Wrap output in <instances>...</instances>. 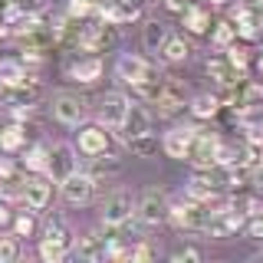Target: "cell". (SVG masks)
I'll use <instances>...</instances> for the list:
<instances>
[{
	"label": "cell",
	"instance_id": "obj_1",
	"mask_svg": "<svg viewBox=\"0 0 263 263\" xmlns=\"http://www.w3.org/2000/svg\"><path fill=\"white\" fill-rule=\"evenodd\" d=\"M208 214H211V204L197 201V197H191V194H184V197H178V201L168 204V220L178 230H201V234H204Z\"/></svg>",
	"mask_w": 263,
	"mask_h": 263
},
{
	"label": "cell",
	"instance_id": "obj_2",
	"mask_svg": "<svg viewBox=\"0 0 263 263\" xmlns=\"http://www.w3.org/2000/svg\"><path fill=\"white\" fill-rule=\"evenodd\" d=\"M96 16H99V13H96ZM115 43H119V23L105 20V16L82 23L79 49H86V53H105V49H112Z\"/></svg>",
	"mask_w": 263,
	"mask_h": 263
},
{
	"label": "cell",
	"instance_id": "obj_3",
	"mask_svg": "<svg viewBox=\"0 0 263 263\" xmlns=\"http://www.w3.org/2000/svg\"><path fill=\"white\" fill-rule=\"evenodd\" d=\"M49 109H53V119L60 125H79L89 112V102L79 92H72V89H60V92H53V99H49Z\"/></svg>",
	"mask_w": 263,
	"mask_h": 263
},
{
	"label": "cell",
	"instance_id": "obj_4",
	"mask_svg": "<svg viewBox=\"0 0 263 263\" xmlns=\"http://www.w3.org/2000/svg\"><path fill=\"white\" fill-rule=\"evenodd\" d=\"M168 204H171V197L164 194L161 187H145V191L135 197V217L148 227L164 224V220H168Z\"/></svg>",
	"mask_w": 263,
	"mask_h": 263
},
{
	"label": "cell",
	"instance_id": "obj_5",
	"mask_svg": "<svg viewBox=\"0 0 263 263\" xmlns=\"http://www.w3.org/2000/svg\"><path fill=\"white\" fill-rule=\"evenodd\" d=\"M135 214V194L128 187H115L112 194H105L102 201V224H112V227H125Z\"/></svg>",
	"mask_w": 263,
	"mask_h": 263
},
{
	"label": "cell",
	"instance_id": "obj_6",
	"mask_svg": "<svg viewBox=\"0 0 263 263\" xmlns=\"http://www.w3.org/2000/svg\"><path fill=\"white\" fill-rule=\"evenodd\" d=\"M217 152H220V138L208 128H194V138L187 145L184 158L194 164V168H214L217 164Z\"/></svg>",
	"mask_w": 263,
	"mask_h": 263
},
{
	"label": "cell",
	"instance_id": "obj_7",
	"mask_svg": "<svg viewBox=\"0 0 263 263\" xmlns=\"http://www.w3.org/2000/svg\"><path fill=\"white\" fill-rule=\"evenodd\" d=\"M237 230H243V214H237L230 204L211 208L208 224H204V234H208V237H217V240H224V237H234Z\"/></svg>",
	"mask_w": 263,
	"mask_h": 263
},
{
	"label": "cell",
	"instance_id": "obj_8",
	"mask_svg": "<svg viewBox=\"0 0 263 263\" xmlns=\"http://www.w3.org/2000/svg\"><path fill=\"white\" fill-rule=\"evenodd\" d=\"M60 194H63V201L66 204H89L92 201V194H96V178L89 175V171H72V175H66L60 181Z\"/></svg>",
	"mask_w": 263,
	"mask_h": 263
},
{
	"label": "cell",
	"instance_id": "obj_9",
	"mask_svg": "<svg viewBox=\"0 0 263 263\" xmlns=\"http://www.w3.org/2000/svg\"><path fill=\"white\" fill-rule=\"evenodd\" d=\"M20 201H27V208L33 214L46 211L49 201H53V178L43 175V171H33V175H27V184H23V197Z\"/></svg>",
	"mask_w": 263,
	"mask_h": 263
},
{
	"label": "cell",
	"instance_id": "obj_10",
	"mask_svg": "<svg viewBox=\"0 0 263 263\" xmlns=\"http://www.w3.org/2000/svg\"><path fill=\"white\" fill-rule=\"evenodd\" d=\"M112 148V135L102 122H92V125H82L76 135V152L86 155V158H96V155H105Z\"/></svg>",
	"mask_w": 263,
	"mask_h": 263
},
{
	"label": "cell",
	"instance_id": "obj_11",
	"mask_svg": "<svg viewBox=\"0 0 263 263\" xmlns=\"http://www.w3.org/2000/svg\"><path fill=\"white\" fill-rule=\"evenodd\" d=\"M155 105H158V115H161V119H171V115H178V112L187 105V86H184L181 79L164 76L161 89H158V99H155Z\"/></svg>",
	"mask_w": 263,
	"mask_h": 263
},
{
	"label": "cell",
	"instance_id": "obj_12",
	"mask_svg": "<svg viewBox=\"0 0 263 263\" xmlns=\"http://www.w3.org/2000/svg\"><path fill=\"white\" fill-rule=\"evenodd\" d=\"M79 168V158H76V145H49V155H46V175L53 178V184H60L66 175Z\"/></svg>",
	"mask_w": 263,
	"mask_h": 263
},
{
	"label": "cell",
	"instance_id": "obj_13",
	"mask_svg": "<svg viewBox=\"0 0 263 263\" xmlns=\"http://www.w3.org/2000/svg\"><path fill=\"white\" fill-rule=\"evenodd\" d=\"M23 184H27V168L13 158H0V197L4 201L23 197Z\"/></svg>",
	"mask_w": 263,
	"mask_h": 263
},
{
	"label": "cell",
	"instance_id": "obj_14",
	"mask_svg": "<svg viewBox=\"0 0 263 263\" xmlns=\"http://www.w3.org/2000/svg\"><path fill=\"white\" fill-rule=\"evenodd\" d=\"M128 105H132V99L115 89V92H105L102 99H99V112L96 115H99V122H102L109 132H115V128L122 125V119H125Z\"/></svg>",
	"mask_w": 263,
	"mask_h": 263
},
{
	"label": "cell",
	"instance_id": "obj_15",
	"mask_svg": "<svg viewBox=\"0 0 263 263\" xmlns=\"http://www.w3.org/2000/svg\"><path fill=\"white\" fill-rule=\"evenodd\" d=\"M115 132H119L122 142H132V138H138V135H148V132H152V112H148L142 102H132L125 119H122V125Z\"/></svg>",
	"mask_w": 263,
	"mask_h": 263
},
{
	"label": "cell",
	"instance_id": "obj_16",
	"mask_svg": "<svg viewBox=\"0 0 263 263\" xmlns=\"http://www.w3.org/2000/svg\"><path fill=\"white\" fill-rule=\"evenodd\" d=\"M152 69H155V63H148L145 56H132V53H125V56H119V63H115V79H119L122 86H132V89H135Z\"/></svg>",
	"mask_w": 263,
	"mask_h": 263
},
{
	"label": "cell",
	"instance_id": "obj_17",
	"mask_svg": "<svg viewBox=\"0 0 263 263\" xmlns=\"http://www.w3.org/2000/svg\"><path fill=\"white\" fill-rule=\"evenodd\" d=\"M102 72H105V66H102V60H99L96 53L79 56V60H72L69 66H66V76L82 82V86H92V82H99V79H102Z\"/></svg>",
	"mask_w": 263,
	"mask_h": 263
},
{
	"label": "cell",
	"instance_id": "obj_18",
	"mask_svg": "<svg viewBox=\"0 0 263 263\" xmlns=\"http://www.w3.org/2000/svg\"><path fill=\"white\" fill-rule=\"evenodd\" d=\"M191 138H194V125H178V128H171L168 135L161 138L164 155H171V158H184V155H187V145H191Z\"/></svg>",
	"mask_w": 263,
	"mask_h": 263
},
{
	"label": "cell",
	"instance_id": "obj_19",
	"mask_svg": "<svg viewBox=\"0 0 263 263\" xmlns=\"http://www.w3.org/2000/svg\"><path fill=\"white\" fill-rule=\"evenodd\" d=\"M76 253H79V260H89V263L105 260L109 257V237L105 234H86L76 243Z\"/></svg>",
	"mask_w": 263,
	"mask_h": 263
},
{
	"label": "cell",
	"instance_id": "obj_20",
	"mask_svg": "<svg viewBox=\"0 0 263 263\" xmlns=\"http://www.w3.org/2000/svg\"><path fill=\"white\" fill-rule=\"evenodd\" d=\"M27 125H23L20 119H13L10 125H0V152L4 155H16L23 145H27Z\"/></svg>",
	"mask_w": 263,
	"mask_h": 263
},
{
	"label": "cell",
	"instance_id": "obj_21",
	"mask_svg": "<svg viewBox=\"0 0 263 263\" xmlns=\"http://www.w3.org/2000/svg\"><path fill=\"white\" fill-rule=\"evenodd\" d=\"M181 20H184V30L194 33V36H201V33L211 30V10L204 4H187L184 10H181Z\"/></svg>",
	"mask_w": 263,
	"mask_h": 263
},
{
	"label": "cell",
	"instance_id": "obj_22",
	"mask_svg": "<svg viewBox=\"0 0 263 263\" xmlns=\"http://www.w3.org/2000/svg\"><path fill=\"white\" fill-rule=\"evenodd\" d=\"M43 237H49V240H56V243H63V247L72 250V230H69L63 214H49L43 220Z\"/></svg>",
	"mask_w": 263,
	"mask_h": 263
},
{
	"label": "cell",
	"instance_id": "obj_23",
	"mask_svg": "<svg viewBox=\"0 0 263 263\" xmlns=\"http://www.w3.org/2000/svg\"><path fill=\"white\" fill-rule=\"evenodd\" d=\"M30 79V69L20 60H0V89H13Z\"/></svg>",
	"mask_w": 263,
	"mask_h": 263
},
{
	"label": "cell",
	"instance_id": "obj_24",
	"mask_svg": "<svg viewBox=\"0 0 263 263\" xmlns=\"http://www.w3.org/2000/svg\"><path fill=\"white\" fill-rule=\"evenodd\" d=\"M204 69H208V76L217 82V86H230V82H237V72L230 69L227 56H208V63H204Z\"/></svg>",
	"mask_w": 263,
	"mask_h": 263
},
{
	"label": "cell",
	"instance_id": "obj_25",
	"mask_svg": "<svg viewBox=\"0 0 263 263\" xmlns=\"http://www.w3.org/2000/svg\"><path fill=\"white\" fill-rule=\"evenodd\" d=\"M164 40H168V27H164L161 20H145V27H142V46L148 49V53H158V49L164 46Z\"/></svg>",
	"mask_w": 263,
	"mask_h": 263
},
{
	"label": "cell",
	"instance_id": "obj_26",
	"mask_svg": "<svg viewBox=\"0 0 263 263\" xmlns=\"http://www.w3.org/2000/svg\"><path fill=\"white\" fill-rule=\"evenodd\" d=\"M158 56L164 63H184L187 56H191V43H187L184 36H171L168 33V40H164V46L158 49Z\"/></svg>",
	"mask_w": 263,
	"mask_h": 263
},
{
	"label": "cell",
	"instance_id": "obj_27",
	"mask_svg": "<svg viewBox=\"0 0 263 263\" xmlns=\"http://www.w3.org/2000/svg\"><path fill=\"white\" fill-rule=\"evenodd\" d=\"M217 112H220V96L201 92V96L191 99V115H194V119H214Z\"/></svg>",
	"mask_w": 263,
	"mask_h": 263
},
{
	"label": "cell",
	"instance_id": "obj_28",
	"mask_svg": "<svg viewBox=\"0 0 263 263\" xmlns=\"http://www.w3.org/2000/svg\"><path fill=\"white\" fill-rule=\"evenodd\" d=\"M36 253H40V260H43V263H60V260L66 257V253H69V247H63V243L49 240V237H40Z\"/></svg>",
	"mask_w": 263,
	"mask_h": 263
},
{
	"label": "cell",
	"instance_id": "obj_29",
	"mask_svg": "<svg viewBox=\"0 0 263 263\" xmlns=\"http://www.w3.org/2000/svg\"><path fill=\"white\" fill-rule=\"evenodd\" d=\"M211 43L217 46V49H224V46H230V43H237V30H234V20H220V23H214Z\"/></svg>",
	"mask_w": 263,
	"mask_h": 263
},
{
	"label": "cell",
	"instance_id": "obj_30",
	"mask_svg": "<svg viewBox=\"0 0 263 263\" xmlns=\"http://www.w3.org/2000/svg\"><path fill=\"white\" fill-rule=\"evenodd\" d=\"M46 155H49V145H33L23 158V168L27 171H43L46 175Z\"/></svg>",
	"mask_w": 263,
	"mask_h": 263
},
{
	"label": "cell",
	"instance_id": "obj_31",
	"mask_svg": "<svg viewBox=\"0 0 263 263\" xmlns=\"http://www.w3.org/2000/svg\"><path fill=\"white\" fill-rule=\"evenodd\" d=\"M89 164H92V168H89V175L92 178H99V175H112V171H119V158H115V155H96V158H89Z\"/></svg>",
	"mask_w": 263,
	"mask_h": 263
},
{
	"label": "cell",
	"instance_id": "obj_32",
	"mask_svg": "<svg viewBox=\"0 0 263 263\" xmlns=\"http://www.w3.org/2000/svg\"><path fill=\"white\" fill-rule=\"evenodd\" d=\"M20 257V240L16 234H0V263H13Z\"/></svg>",
	"mask_w": 263,
	"mask_h": 263
},
{
	"label": "cell",
	"instance_id": "obj_33",
	"mask_svg": "<svg viewBox=\"0 0 263 263\" xmlns=\"http://www.w3.org/2000/svg\"><path fill=\"white\" fill-rule=\"evenodd\" d=\"M132 148V155H138V158H148V155H155V148H158V142H155V135L148 132V135H138L132 138V142H125Z\"/></svg>",
	"mask_w": 263,
	"mask_h": 263
},
{
	"label": "cell",
	"instance_id": "obj_34",
	"mask_svg": "<svg viewBox=\"0 0 263 263\" xmlns=\"http://www.w3.org/2000/svg\"><path fill=\"white\" fill-rule=\"evenodd\" d=\"M13 234L16 237H33L36 234V217H33V211L30 214H16L13 217Z\"/></svg>",
	"mask_w": 263,
	"mask_h": 263
},
{
	"label": "cell",
	"instance_id": "obj_35",
	"mask_svg": "<svg viewBox=\"0 0 263 263\" xmlns=\"http://www.w3.org/2000/svg\"><path fill=\"white\" fill-rule=\"evenodd\" d=\"M243 230H247V237H250V240L263 243V211H253L250 217L243 220Z\"/></svg>",
	"mask_w": 263,
	"mask_h": 263
},
{
	"label": "cell",
	"instance_id": "obj_36",
	"mask_svg": "<svg viewBox=\"0 0 263 263\" xmlns=\"http://www.w3.org/2000/svg\"><path fill=\"white\" fill-rule=\"evenodd\" d=\"M204 257V250H201V247H194V243H184V247H178V250H171V260H175V263H184V260H201Z\"/></svg>",
	"mask_w": 263,
	"mask_h": 263
},
{
	"label": "cell",
	"instance_id": "obj_37",
	"mask_svg": "<svg viewBox=\"0 0 263 263\" xmlns=\"http://www.w3.org/2000/svg\"><path fill=\"white\" fill-rule=\"evenodd\" d=\"M13 4V13H43L49 0H10Z\"/></svg>",
	"mask_w": 263,
	"mask_h": 263
},
{
	"label": "cell",
	"instance_id": "obj_38",
	"mask_svg": "<svg viewBox=\"0 0 263 263\" xmlns=\"http://www.w3.org/2000/svg\"><path fill=\"white\" fill-rule=\"evenodd\" d=\"M247 178H250L253 191H263V158H260V161H253L250 168H247Z\"/></svg>",
	"mask_w": 263,
	"mask_h": 263
},
{
	"label": "cell",
	"instance_id": "obj_39",
	"mask_svg": "<svg viewBox=\"0 0 263 263\" xmlns=\"http://www.w3.org/2000/svg\"><path fill=\"white\" fill-rule=\"evenodd\" d=\"M128 257H132V260H152V257H155V247H152V243H138V247H132Z\"/></svg>",
	"mask_w": 263,
	"mask_h": 263
},
{
	"label": "cell",
	"instance_id": "obj_40",
	"mask_svg": "<svg viewBox=\"0 0 263 263\" xmlns=\"http://www.w3.org/2000/svg\"><path fill=\"white\" fill-rule=\"evenodd\" d=\"M164 4H168V10H178V13H181L187 4H191V0H164Z\"/></svg>",
	"mask_w": 263,
	"mask_h": 263
},
{
	"label": "cell",
	"instance_id": "obj_41",
	"mask_svg": "<svg viewBox=\"0 0 263 263\" xmlns=\"http://www.w3.org/2000/svg\"><path fill=\"white\" fill-rule=\"evenodd\" d=\"M10 220H13V217H10V211H7L4 204H0V227H4V224H10Z\"/></svg>",
	"mask_w": 263,
	"mask_h": 263
},
{
	"label": "cell",
	"instance_id": "obj_42",
	"mask_svg": "<svg viewBox=\"0 0 263 263\" xmlns=\"http://www.w3.org/2000/svg\"><path fill=\"white\" fill-rule=\"evenodd\" d=\"M257 69H260V76H263V56H260V63H257Z\"/></svg>",
	"mask_w": 263,
	"mask_h": 263
},
{
	"label": "cell",
	"instance_id": "obj_43",
	"mask_svg": "<svg viewBox=\"0 0 263 263\" xmlns=\"http://www.w3.org/2000/svg\"><path fill=\"white\" fill-rule=\"evenodd\" d=\"M260 145H263V142H260Z\"/></svg>",
	"mask_w": 263,
	"mask_h": 263
}]
</instances>
